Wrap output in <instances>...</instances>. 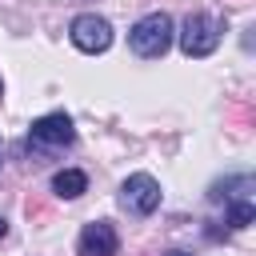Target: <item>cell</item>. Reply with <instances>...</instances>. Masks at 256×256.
<instances>
[{"mask_svg":"<svg viewBox=\"0 0 256 256\" xmlns=\"http://www.w3.org/2000/svg\"><path fill=\"white\" fill-rule=\"evenodd\" d=\"M172 36H176L172 16H164V12H148V16H140V20L128 28V48H132L136 56H144V60H156V56L168 52Z\"/></svg>","mask_w":256,"mask_h":256,"instance_id":"cell-1","label":"cell"},{"mask_svg":"<svg viewBox=\"0 0 256 256\" xmlns=\"http://www.w3.org/2000/svg\"><path fill=\"white\" fill-rule=\"evenodd\" d=\"M220 36H224V20L220 16H208V12H192L184 24H180V52L192 56V60H204L220 48Z\"/></svg>","mask_w":256,"mask_h":256,"instance_id":"cell-2","label":"cell"},{"mask_svg":"<svg viewBox=\"0 0 256 256\" xmlns=\"http://www.w3.org/2000/svg\"><path fill=\"white\" fill-rule=\"evenodd\" d=\"M72 140H76V128L68 112H48L28 124V152H60Z\"/></svg>","mask_w":256,"mask_h":256,"instance_id":"cell-3","label":"cell"},{"mask_svg":"<svg viewBox=\"0 0 256 256\" xmlns=\"http://www.w3.org/2000/svg\"><path fill=\"white\" fill-rule=\"evenodd\" d=\"M120 208L128 216H152L160 208V184L148 176V172H132L124 184H120Z\"/></svg>","mask_w":256,"mask_h":256,"instance_id":"cell-4","label":"cell"},{"mask_svg":"<svg viewBox=\"0 0 256 256\" xmlns=\"http://www.w3.org/2000/svg\"><path fill=\"white\" fill-rule=\"evenodd\" d=\"M68 36H72V44H76L80 52L96 56V52H108V44H112V24H108L104 16H96V12H80V16L68 24Z\"/></svg>","mask_w":256,"mask_h":256,"instance_id":"cell-5","label":"cell"},{"mask_svg":"<svg viewBox=\"0 0 256 256\" xmlns=\"http://www.w3.org/2000/svg\"><path fill=\"white\" fill-rule=\"evenodd\" d=\"M76 248H80V256H116L120 236H116V228L108 220H92V224H84Z\"/></svg>","mask_w":256,"mask_h":256,"instance_id":"cell-6","label":"cell"},{"mask_svg":"<svg viewBox=\"0 0 256 256\" xmlns=\"http://www.w3.org/2000/svg\"><path fill=\"white\" fill-rule=\"evenodd\" d=\"M52 192L64 196V200H76V196L88 192V176H84L80 168H60V172L52 176Z\"/></svg>","mask_w":256,"mask_h":256,"instance_id":"cell-7","label":"cell"},{"mask_svg":"<svg viewBox=\"0 0 256 256\" xmlns=\"http://www.w3.org/2000/svg\"><path fill=\"white\" fill-rule=\"evenodd\" d=\"M252 220H256V208H252V200H248V196L228 204V224H232V228H248Z\"/></svg>","mask_w":256,"mask_h":256,"instance_id":"cell-8","label":"cell"},{"mask_svg":"<svg viewBox=\"0 0 256 256\" xmlns=\"http://www.w3.org/2000/svg\"><path fill=\"white\" fill-rule=\"evenodd\" d=\"M164 256H192V252H180V248H172V252H164Z\"/></svg>","mask_w":256,"mask_h":256,"instance_id":"cell-9","label":"cell"},{"mask_svg":"<svg viewBox=\"0 0 256 256\" xmlns=\"http://www.w3.org/2000/svg\"><path fill=\"white\" fill-rule=\"evenodd\" d=\"M4 232H8V220H4V216H0V240H4Z\"/></svg>","mask_w":256,"mask_h":256,"instance_id":"cell-10","label":"cell"},{"mask_svg":"<svg viewBox=\"0 0 256 256\" xmlns=\"http://www.w3.org/2000/svg\"><path fill=\"white\" fill-rule=\"evenodd\" d=\"M0 96H4V80H0Z\"/></svg>","mask_w":256,"mask_h":256,"instance_id":"cell-11","label":"cell"}]
</instances>
